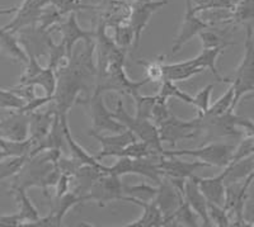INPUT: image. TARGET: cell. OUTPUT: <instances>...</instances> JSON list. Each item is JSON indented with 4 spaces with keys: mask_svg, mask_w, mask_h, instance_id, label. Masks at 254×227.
<instances>
[{
    "mask_svg": "<svg viewBox=\"0 0 254 227\" xmlns=\"http://www.w3.org/2000/svg\"><path fill=\"white\" fill-rule=\"evenodd\" d=\"M58 84L54 94L55 112L58 114H67L83 90L88 89V80L92 76H97V70L84 66L74 58H69V63L56 72Z\"/></svg>",
    "mask_w": 254,
    "mask_h": 227,
    "instance_id": "6da1fadb",
    "label": "cell"
},
{
    "mask_svg": "<svg viewBox=\"0 0 254 227\" xmlns=\"http://www.w3.org/2000/svg\"><path fill=\"white\" fill-rule=\"evenodd\" d=\"M234 88V110L240 103L243 97L249 93H253L254 97V35L252 24H247L246 41H244V56L238 69L235 70L234 78L230 80Z\"/></svg>",
    "mask_w": 254,
    "mask_h": 227,
    "instance_id": "7a4b0ae2",
    "label": "cell"
},
{
    "mask_svg": "<svg viewBox=\"0 0 254 227\" xmlns=\"http://www.w3.org/2000/svg\"><path fill=\"white\" fill-rule=\"evenodd\" d=\"M113 117L120 123L124 124L127 129H130L137 140L145 142L147 146L150 147L153 153L158 154V155H163L164 149L162 146V140L159 137L158 127L150 119H141V118L128 114L127 111L125 110L124 102H122L121 98L117 99L116 110L113 111Z\"/></svg>",
    "mask_w": 254,
    "mask_h": 227,
    "instance_id": "3957f363",
    "label": "cell"
},
{
    "mask_svg": "<svg viewBox=\"0 0 254 227\" xmlns=\"http://www.w3.org/2000/svg\"><path fill=\"white\" fill-rule=\"evenodd\" d=\"M149 79L145 76L142 80H131L125 71L124 61H116L110 63L107 72L104 76L97 79V86L95 92H119L120 94L130 95L132 97L136 93H140L139 90L142 86L149 84Z\"/></svg>",
    "mask_w": 254,
    "mask_h": 227,
    "instance_id": "277c9868",
    "label": "cell"
},
{
    "mask_svg": "<svg viewBox=\"0 0 254 227\" xmlns=\"http://www.w3.org/2000/svg\"><path fill=\"white\" fill-rule=\"evenodd\" d=\"M235 146L225 142H210L207 145L190 150H169L163 151L164 156H192L203 161L210 167L226 168L231 161Z\"/></svg>",
    "mask_w": 254,
    "mask_h": 227,
    "instance_id": "5b68a950",
    "label": "cell"
},
{
    "mask_svg": "<svg viewBox=\"0 0 254 227\" xmlns=\"http://www.w3.org/2000/svg\"><path fill=\"white\" fill-rule=\"evenodd\" d=\"M201 117L197 114L193 119H181L172 113L163 123L158 126L159 137L162 142L176 146L178 142L192 140L201 136Z\"/></svg>",
    "mask_w": 254,
    "mask_h": 227,
    "instance_id": "8992f818",
    "label": "cell"
},
{
    "mask_svg": "<svg viewBox=\"0 0 254 227\" xmlns=\"http://www.w3.org/2000/svg\"><path fill=\"white\" fill-rule=\"evenodd\" d=\"M76 103L83 104V106L89 107L90 118H92L93 123V131L97 133L104 132H122L126 129L124 124L120 123L115 117H113V112L108 111L106 107V103L103 101V93L101 92H93L89 99H80L76 101Z\"/></svg>",
    "mask_w": 254,
    "mask_h": 227,
    "instance_id": "52a82bcc",
    "label": "cell"
},
{
    "mask_svg": "<svg viewBox=\"0 0 254 227\" xmlns=\"http://www.w3.org/2000/svg\"><path fill=\"white\" fill-rule=\"evenodd\" d=\"M88 201L97 202L99 207H104L115 201L124 198V185L121 178L111 174H102L88 192Z\"/></svg>",
    "mask_w": 254,
    "mask_h": 227,
    "instance_id": "ba28073f",
    "label": "cell"
},
{
    "mask_svg": "<svg viewBox=\"0 0 254 227\" xmlns=\"http://www.w3.org/2000/svg\"><path fill=\"white\" fill-rule=\"evenodd\" d=\"M201 117V135H203L205 140H217L220 137H229V136H240L242 132L238 131V126L235 123L237 114L234 111H229L217 117Z\"/></svg>",
    "mask_w": 254,
    "mask_h": 227,
    "instance_id": "9c48e42d",
    "label": "cell"
},
{
    "mask_svg": "<svg viewBox=\"0 0 254 227\" xmlns=\"http://www.w3.org/2000/svg\"><path fill=\"white\" fill-rule=\"evenodd\" d=\"M169 4V0H144V1H136L131 8L130 15H128V22L130 27L133 31L135 41H133V49H137L140 43V38L142 36V32L146 28L151 15L160 9L162 6Z\"/></svg>",
    "mask_w": 254,
    "mask_h": 227,
    "instance_id": "30bf717a",
    "label": "cell"
},
{
    "mask_svg": "<svg viewBox=\"0 0 254 227\" xmlns=\"http://www.w3.org/2000/svg\"><path fill=\"white\" fill-rule=\"evenodd\" d=\"M18 41L27 55L35 56L36 58L49 55L50 46L54 42L51 40V29H42L37 24L20 29Z\"/></svg>",
    "mask_w": 254,
    "mask_h": 227,
    "instance_id": "8fae6325",
    "label": "cell"
},
{
    "mask_svg": "<svg viewBox=\"0 0 254 227\" xmlns=\"http://www.w3.org/2000/svg\"><path fill=\"white\" fill-rule=\"evenodd\" d=\"M211 27L205 19L197 17V13L193 9V0H186V13L183 18V23L181 27L178 36L176 37L172 47V54L176 55L177 52L181 51L186 43L190 42L194 36H198L199 32Z\"/></svg>",
    "mask_w": 254,
    "mask_h": 227,
    "instance_id": "7c38bea8",
    "label": "cell"
},
{
    "mask_svg": "<svg viewBox=\"0 0 254 227\" xmlns=\"http://www.w3.org/2000/svg\"><path fill=\"white\" fill-rule=\"evenodd\" d=\"M56 27H58V31L63 35L61 42L65 45L69 57H71L72 50L79 41H83L85 43L95 41V31H87V29L81 28L76 20L75 13H70L67 19L60 22Z\"/></svg>",
    "mask_w": 254,
    "mask_h": 227,
    "instance_id": "4fadbf2b",
    "label": "cell"
},
{
    "mask_svg": "<svg viewBox=\"0 0 254 227\" xmlns=\"http://www.w3.org/2000/svg\"><path fill=\"white\" fill-rule=\"evenodd\" d=\"M159 168L163 175L171 178L188 179L194 175V172L201 168H210V165L201 160L185 161L181 160L179 156H164L162 155L159 161Z\"/></svg>",
    "mask_w": 254,
    "mask_h": 227,
    "instance_id": "5bb4252c",
    "label": "cell"
},
{
    "mask_svg": "<svg viewBox=\"0 0 254 227\" xmlns=\"http://www.w3.org/2000/svg\"><path fill=\"white\" fill-rule=\"evenodd\" d=\"M183 201H185L183 193L176 185L172 184V181L167 176H163L162 181L159 183L158 193H156L154 202L156 203L159 210L162 211L164 221L176 212L177 208L181 206Z\"/></svg>",
    "mask_w": 254,
    "mask_h": 227,
    "instance_id": "9a60e30c",
    "label": "cell"
},
{
    "mask_svg": "<svg viewBox=\"0 0 254 227\" xmlns=\"http://www.w3.org/2000/svg\"><path fill=\"white\" fill-rule=\"evenodd\" d=\"M88 135L90 137L95 138L97 141L101 144L102 150L99 151L97 155L94 156L95 159L98 161H102L104 158H107V156H115V154L117 151H120L121 149H124L125 146H127L131 142L136 141L137 138L136 136L131 132L130 129H125L122 132H117L115 135H110V136H103L101 133L94 132L93 129H90Z\"/></svg>",
    "mask_w": 254,
    "mask_h": 227,
    "instance_id": "2e32d148",
    "label": "cell"
},
{
    "mask_svg": "<svg viewBox=\"0 0 254 227\" xmlns=\"http://www.w3.org/2000/svg\"><path fill=\"white\" fill-rule=\"evenodd\" d=\"M49 4L50 0H33L29 4H22L18 8L17 15H15L14 19L3 28L15 35L20 29L36 26L38 23L42 9H44V6L49 5Z\"/></svg>",
    "mask_w": 254,
    "mask_h": 227,
    "instance_id": "e0dca14e",
    "label": "cell"
},
{
    "mask_svg": "<svg viewBox=\"0 0 254 227\" xmlns=\"http://www.w3.org/2000/svg\"><path fill=\"white\" fill-rule=\"evenodd\" d=\"M1 137L10 141H26L29 137V114L13 111L1 121Z\"/></svg>",
    "mask_w": 254,
    "mask_h": 227,
    "instance_id": "ac0fdd59",
    "label": "cell"
},
{
    "mask_svg": "<svg viewBox=\"0 0 254 227\" xmlns=\"http://www.w3.org/2000/svg\"><path fill=\"white\" fill-rule=\"evenodd\" d=\"M183 198L190 204V207L194 211V213L198 216V219L202 221V226H212L210 219H208L207 199L205 198L202 192L199 190L194 175L186 180Z\"/></svg>",
    "mask_w": 254,
    "mask_h": 227,
    "instance_id": "d6986e66",
    "label": "cell"
},
{
    "mask_svg": "<svg viewBox=\"0 0 254 227\" xmlns=\"http://www.w3.org/2000/svg\"><path fill=\"white\" fill-rule=\"evenodd\" d=\"M122 201L130 202V203L140 206L144 210L141 217L137 219L136 221L131 222V224L125 225L126 227H163L164 226V216H163L162 211L159 210L156 203L154 201L151 202H144L139 201V199L131 198V197L124 196Z\"/></svg>",
    "mask_w": 254,
    "mask_h": 227,
    "instance_id": "ffe728a7",
    "label": "cell"
},
{
    "mask_svg": "<svg viewBox=\"0 0 254 227\" xmlns=\"http://www.w3.org/2000/svg\"><path fill=\"white\" fill-rule=\"evenodd\" d=\"M194 178H196L199 190L202 192L207 202L224 206L225 203V181H224L225 174H224V170L219 175H215L212 178H199L197 175H194Z\"/></svg>",
    "mask_w": 254,
    "mask_h": 227,
    "instance_id": "44dd1931",
    "label": "cell"
},
{
    "mask_svg": "<svg viewBox=\"0 0 254 227\" xmlns=\"http://www.w3.org/2000/svg\"><path fill=\"white\" fill-rule=\"evenodd\" d=\"M49 202L50 206H51V211H50L49 215L51 216L52 221L55 224V227H60L61 222H63L64 217L67 215V212L76 204L88 202V198L87 197L79 196V194H76L72 190H69L64 196L55 197V201L50 199Z\"/></svg>",
    "mask_w": 254,
    "mask_h": 227,
    "instance_id": "7402d4cb",
    "label": "cell"
},
{
    "mask_svg": "<svg viewBox=\"0 0 254 227\" xmlns=\"http://www.w3.org/2000/svg\"><path fill=\"white\" fill-rule=\"evenodd\" d=\"M55 110L47 112H32L29 113V140L33 146L41 142L51 128V124L55 118ZM32 146V147H33Z\"/></svg>",
    "mask_w": 254,
    "mask_h": 227,
    "instance_id": "603a6c76",
    "label": "cell"
},
{
    "mask_svg": "<svg viewBox=\"0 0 254 227\" xmlns=\"http://www.w3.org/2000/svg\"><path fill=\"white\" fill-rule=\"evenodd\" d=\"M164 79L173 83H181L192 79L196 75L203 71L202 67H198L193 58L176 63H164Z\"/></svg>",
    "mask_w": 254,
    "mask_h": 227,
    "instance_id": "cb8c5ba5",
    "label": "cell"
},
{
    "mask_svg": "<svg viewBox=\"0 0 254 227\" xmlns=\"http://www.w3.org/2000/svg\"><path fill=\"white\" fill-rule=\"evenodd\" d=\"M59 115H60L61 124H63L64 135H65V142H66V145L69 146V150L71 151L72 158H75L76 160H79L81 164L84 165H90V167L101 168L102 167L101 161H98L94 156L88 154L87 150L83 149V147L75 141V138H74L71 131H70L69 122H67V114H59Z\"/></svg>",
    "mask_w": 254,
    "mask_h": 227,
    "instance_id": "d4e9b609",
    "label": "cell"
},
{
    "mask_svg": "<svg viewBox=\"0 0 254 227\" xmlns=\"http://www.w3.org/2000/svg\"><path fill=\"white\" fill-rule=\"evenodd\" d=\"M0 52L17 62L24 63V65L28 62V55L14 33H10L1 27H0Z\"/></svg>",
    "mask_w": 254,
    "mask_h": 227,
    "instance_id": "484cf974",
    "label": "cell"
},
{
    "mask_svg": "<svg viewBox=\"0 0 254 227\" xmlns=\"http://www.w3.org/2000/svg\"><path fill=\"white\" fill-rule=\"evenodd\" d=\"M254 170V155L244 158L239 161H234L230 163L226 168H224V174L225 178L224 181L226 184L230 183H239V181H244L248 176L252 175V172Z\"/></svg>",
    "mask_w": 254,
    "mask_h": 227,
    "instance_id": "4316f807",
    "label": "cell"
},
{
    "mask_svg": "<svg viewBox=\"0 0 254 227\" xmlns=\"http://www.w3.org/2000/svg\"><path fill=\"white\" fill-rule=\"evenodd\" d=\"M10 193L14 194L15 201L18 202V206H19L18 215L22 220V226L26 227L28 224H32V222L37 221L40 219V213H38L37 208L35 207V204L32 203V201L29 199L26 189H23V188H10Z\"/></svg>",
    "mask_w": 254,
    "mask_h": 227,
    "instance_id": "83f0119b",
    "label": "cell"
},
{
    "mask_svg": "<svg viewBox=\"0 0 254 227\" xmlns=\"http://www.w3.org/2000/svg\"><path fill=\"white\" fill-rule=\"evenodd\" d=\"M198 37L201 42H202V50L217 49V47L226 49L228 46L235 45L234 42L229 41L226 31H220V29L214 28L212 26L203 29L202 32H199Z\"/></svg>",
    "mask_w": 254,
    "mask_h": 227,
    "instance_id": "f1b7e54d",
    "label": "cell"
},
{
    "mask_svg": "<svg viewBox=\"0 0 254 227\" xmlns=\"http://www.w3.org/2000/svg\"><path fill=\"white\" fill-rule=\"evenodd\" d=\"M164 226H186L197 227L198 226V216L190 207L186 201L181 203L176 212L164 221Z\"/></svg>",
    "mask_w": 254,
    "mask_h": 227,
    "instance_id": "f546056e",
    "label": "cell"
},
{
    "mask_svg": "<svg viewBox=\"0 0 254 227\" xmlns=\"http://www.w3.org/2000/svg\"><path fill=\"white\" fill-rule=\"evenodd\" d=\"M222 47H217V49H208V50H202V52L199 54L198 56L193 58L194 62L198 67H202L203 70L208 69L212 74H214L215 78L217 79V81H221V83H230V79L222 78L221 75L219 74L216 69V61L217 57L224 52Z\"/></svg>",
    "mask_w": 254,
    "mask_h": 227,
    "instance_id": "4dcf8cb0",
    "label": "cell"
},
{
    "mask_svg": "<svg viewBox=\"0 0 254 227\" xmlns=\"http://www.w3.org/2000/svg\"><path fill=\"white\" fill-rule=\"evenodd\" d=\"M56 84H58V75H56V71L52 67L46 66L42 67V70L36 75L35 78H32L31 80L27 81L23 85L40 86V88L44 89L45 95L54 97L56 90Z\"/></svg>",
    "mask_w": 254,
    "mask_h": 227,
    "instance_id": "1f68e13d",
    "label": "cell"
},
{
    "mask_svg": "<svg viewBox=\"0 0 254 227\" xmlns=\"http://www.w3.org/2000/svg\"><path fill=\"white\" fill-rule=\"evenodd\" d=\"M28 160L29 155L8 156V158L1 159L0 160V181L17 175Z\"/></svg>",
    "mask_w": 254,
    "mask_h": 227,
    "instance_id": "d6a6232c",
    "label": "cell"
},
{
    "mask_svg": "<svg viewBox=\"0 0 254 227\" xmlns=\"http://www.w3.org/2000/svg\"><path fill=\"white\" fill-rule=\"evenodd\" d=\"M156 94L163 101H169L171 98H176L179 99V101H182L183 103L190 104V106L193 107V97H190V94L181 90L176 85V83H173L171 80H167V79H164L160 83V89H159V92Z\"/></svg>",
    "mask_w": 254,
    "mask_h": 227,
    "instance_id": "836d02e7",
    "label": "cell"
},
{
    "mask_svg": "<svg viewBox=\"0 0 254 227\" xmlns=\"http://www.w3.org/2000/svg\"><path fill=\"white\" fill-rule=\"evenodd\" d=\"M233 103H234V88L230 84L229 89L214 104H210L207 112L202 115H205V117H217V115L224 114L229 111H234Z\"/></svg>",
    "mask_w": 254,
    "mask_h": 227,
    "instance_id": "e575fe53",
    "label": "cell"
},
{
    "mask_svg": "<svg viewBox=\"0 0 254 227\" xmlns=\"http://www.w3.org/2000/svg\"><path fill=\"white\" fill-rule=\"evenodd\" d=\"M131 98L135 102V117L141 118V119H150L153 108L158 101V94L141 95L140 93H136Z\"/></svg>",
    "mask_w": 254,
    "mask_h": 227,
    "instance_id": "d590c367",
    "label": "cell"
},
{
    "mask_svg": "<svg viewBox=\"0 0 254 227\" xmlns=\"http://www.w3.org/2000/svg\"><path fill=\"white\" fill-rule=\"evenodd\" d=\"M124 193L125 196L131 197V198L144 202H151L155 199L158 188L151 187V185L146 184V183H141V184L136 185H124Z\"/></svg>",
    "mask_w": 254,
    "mask_h": 227,
    "instance_id": "8d00e7d4",
    "label": "cell"
},
{
    "mask_svg": "<svg viewBox=\"0 0 254 227\" xmlns=\"http://www.w3.org/2000/svg\"><path fill=\"white\" fill-rule=\"evenodd\" d=\"M137 63L144 66L145 71H146L145 76L149 79L150 83L160 84L164 80V69H163L165 63L164 56H159L155 60L147 61V62H145V61H137Z\"/></svg>",
    "mask_w": 254,
    "mask_h": 227,
    "instance_id": "74e56055",
    "label": "cell"
},
{
    "mask_svg": "<svg viewBox=\"0 0 254 227\" xmlns=\"http://www.w3.org/2000/svg\"><path fill=\"white\" fill-rule=\"evenodd\" d=\"M24 104H26V101L12 89L0 88V110L19 111Z\"/></svg>",
    "mask_w": 254,
    "mask_h": 227,
    "instance_id": "f35d334b",
    "label": "cell"
},
{
    "mask_svg": "<svg viewBox=\"0 0 254 227\" xmlns=\"http://www.w3.org/2000/svg\"><path fill=\"white\" fill-rule=\"evenodd\" d=\"M254 19V0H242L231 14L233 23H247Z\"/></svg>",
    "mask_w": 254,
    "mask_h": 227,
    "instance_id": "ab89813d",
    "label": "cell"
},
{
    "mask_svg": "<svg viewBox=\"0 0 254 227\" xmlns=\"http://www.w3.org/2000/svg\"><path fill=\"white\" fill-rule=\"evenodd\" d=\"M115 28V43L121 49L127 50L132 45L135 41V36H133V31L128 23H119L113 26Z\"/></svg>",
    "mask_w": 254,
    "mask_h": 227,
    "instance_id": "60d3db41",
    "label": "cell"
},
{
    "mask_svg": "<svg viewBox=\"0 0 254 227\" xmlns=\"http://www.w3.org/2000/svg\"><path fill=\"white\" fill-rule=\"evenodd\" d=\"M207 212L208 219H210L212 226H230V219H229L228 211L224 208V206H219V204H215L212 202H207Z\"/></svg>",
    "mask_w": 254,
    "mask_h": 227,
    "instance_id": "b9f144b4",
    "label": "cell"
},
{
    "mask_svg": "<svg viewBox=\"0 0 254 227\" xmlns=\"http://www.w3.org/2000/svg\"><path fill=\"white\" fill-rule=\"evenodd\" d=\"M214 86V84H208L193 97V107L197 110L198 115H202L207 112L211 104V93H212Z\"/></svg>",
    "mask_w": 254,
    "mask_h": 227,
    "instance_id": "7bdbcfd3",
    "label": "cell"
},
{
    "mask_svg": "<svg viewBox=\"0 0 254 227\" xmlns=\"http://www.w3.org/2000/svg\"><path fill=\"white\" fill-rule=\"evenodd\" d=\"M252 155H254V138L251 137V136H246L240 141V144L234 149V153H233V156H231L230 163L239 161L242 159L248 158V156Z\"/></svg>",
    "mask_w": 254,
    "mask_h": 227,
    "instance_id": "ee69618b",
    "label": "cell"
},
{
    "mask_svg": "<svg viewBox=\"0 0 254 227\" xmlns=\"http://www.w3.org/2000/svg\"><path fill=\"white\" fill-rule=\"evenodd\" d=\"M171 114L172 111L168 107V101H163V99H160L158 97V101H156L155 106L153 108V112H151L150 121L158 127L159 124L163 123Z\"/></svg>",
    "mask_w": 254,
    "mask_h": 227,
    "instance_id": "f6af8a7d",
    "label": "cell"
},
{
    "mask_svg": "<svg viewBox=\"0 0 254 227\" xmlns=\"http://www.w3.org/2000/svg\"><path fill=\"white\" fill-rule=\"evenodd\" d=\"M52 101H54V97H49V95L37 97V95H36V97H33V98L26 102V104H24L22 108H20L19 112L29 114V113L36 112V111H38L40 108H42L45 104L50 103V102H52Z\"/></svg>",
    "mask_w": 254,
    "mask_h": 227,
    "instance_id": "bcb514c9",
    "label": "cell"
},
{
    "mask_svg": "<svg viewBox=\"0 0 254 227\" xmlns=\"http://www.w3.org/2000/svg\"><path fill=\"white\" fill-rule=\"evenodd\" d=\"M80 161L76 160L75 158H72L71 159H66V158H64L63 155H61V158L59 159L58 161V168L60 169V171L63 172V174H67V175H71L74 176L75 175V172L78 171L79 168L81 167Z\"/></svg>",
    "mask_w": 254,
    "mask_h": 227,
    "instance_id": "7dc6e473",
    "label": "cell"
},
{
    "mask_svg": "<svg viewBox=\"0 0 254 227\" xmlns=\"http://www.w3.org/2000/svg\"><path fill=\"white\" fill-rule=\"evenodd\" d=\"M71 181H72V176L67 175V174H63L61 172L60 178H59L58 183H56V193L55 197H61L64 196L65 193H67L70 190V187H71Z\"/></svg>",
    "mask_w": 254,
    "mask_h": 227,
    "instance_id": "c3c4849f",
    "label": "cell"
},
{
    "mask_svg": "<svg viewBox=\"0 0 254 227\" xmlns=\"http://www.w3.org/2000/svg\"><path fill=\"white\" fill-rule=\"evenodd\" d=\"M22 226V220L19 215H1L0 216V227H19Z\"/></svg>",
    "mask_w": 254,
    "mask_h": 227,
    "instance_id": "681fc988",
    "label": "cell"
},
{
    "mask_svg": "<svg viewBox=\"0 0 254 227\" xmlns=\"http://www.w3.org/2000/svg\"><path fill=\"white\" fill-rule=\"evenodd\" d=\"M244 220L248 226H254V197H248L244 204Z\"/></svg>",
    "mask_w": 254,
    "mask_h": 227,
    "instance_id": "f907efd6",
    "label": "cell"
},
{
    "mask_svg": "<svg viewBox=\"0 0 254 227\" xmlns=\"http://www.w3.org/2000/svg\"><path fill=\"white\" fill-rule=\"evenodd\" d=\"M17 6H8V8H1V6H0V17H1V15L12 14V13H17Z\"/></svg>",
    "mask_w": 254,
    "mask_h": 227,
    "instance_id": "816d5d0a",
    "label": "cell"
},
{
    "mask_svg": "<svg viewBox=\"0 0 254 227\" xmlns=\"http://www.w3.org/2000/svg\"><path fill=\"white\" fill-rule=\"evenodd\" d=\"M32 1H33V0H24L23 4H29V3H32Z\"/></svg>",
    "mask_w": 254,
    "mask_h": 227,
    "instance_id": "f5cc1de1",
    "label": "cell"
},
{
    "mask_svg": "<svg viewBox=\"0 0 254 227\" xmlns=\"http://www.w3.org/2000/svg\"><path fill=\"white\" fill-rule=\"evenodd\" d=\"M0 136H1V121H0Z\"/></svg>",
    "mask_w": 254,
    "mask_h": 227,
    "instance_id": "db71d44e",
    "label": "cell"
}]
</instances>
